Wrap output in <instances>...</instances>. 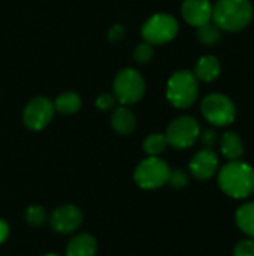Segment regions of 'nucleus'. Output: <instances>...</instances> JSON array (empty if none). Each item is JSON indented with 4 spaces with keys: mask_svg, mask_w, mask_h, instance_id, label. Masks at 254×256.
Wrapping results in <instances>:
<instances>
[{
    "mask_svg": "<svg viewBox=\"0 0 254 256\" xmlns=\"http://www.w3.org/2000/svg\"><path fill=\"white\" fill-rule=\"evenodd\" d=\"M199 94V84L193 72L178 70L175 72L166 86V98L172 106L178 110L190 108Z\"/></svg>",
    "mask_w": 254,
    "mask_h": 256,
    "instance_id": "7ed1b4c3",
    "label": "nucleus"
},
{
    "mask_svg": "<svg viewBox=\"0 0 254 256\" xmlns=\"http://www.w3.org/2000/svg\"><path fill=\"white\" fill-rule=\"evenodd\" d=\"M114 104H115V98L112 94H100L96 100V106L102 111H108L111 108H114Z\"/></svg>",
    "mask_w": 254,
    "mask_h": 256,
    "instance_id": "a878e982",
    "label": "nucleus"
},
{
    "mask_svg": "<svg viewBox=\"0 0 254 256\" xmlns=\"http://www.w3.org/2000/svg\"><path fill=\"white\" fill-rule=\"evenodd\" d=\"M112 128L117 134L120 135H129L135 130L136 128V118L133 116L132 111H129L127 108L121 106L117 108L112 114Z\"/></svg>",
    "mask_w": 254,
    "mask_h": 256,
    "instance_id": "f3484780",
    "label": "nucleus"
},
{
    "mask_svg": "<svg viewBox=\"0 0 254 256\" xmlns=\"http://www.w3.org/2000/svg\"><path fill=\"white\" fill-rule=\"evenodd\" d=\"M198 39L204 45H216L222 39V30L213 21H210L198 27Z\"/></svg>",
    "mask_w": 254,
    "mask_h": 256,
    "instance_id": "6ab92c4d",
    "label": "nucleus"
},
{
    "mask_svg": "<svg viewBox=\"0 0 254 256\" xmlns=\"http://www.w3.org/2000/svg\"><path fill=\"white\" fill-rule=\"evenodd\" d=\"M96 250V240L88 234H79L70 240L66 249V256H94Z\"/></svg>",
    "mask_w": 254,
    "mask_h": 256,
    "instance_id": "2eb2a0df",
    "label": "nucleus"
},
{
    "mask_svg": "<svg viewBox=\"0 0 254 256\" xmlns=\"http://www.w3.org/2000/svg\"><path fill=\"white\" fill-rule=\"evenodd\" d=\"M220 152H222L223 158L228 159L229 162L241 160V158L244 154L243 138L234 130H229V132L223 134V136L220 140Z\"/></svg>",
    "mask_w": 254,
    "mask_h": 256,
    "instance_id": "4468645a",
    "label": "nucleus"
},
{
    "mask_svg": "<svg viewBox=\"0 0 254 256\" xmlns=\"http://www.w3.org/2000/svg\"><path fill=\"white\" fill-rule=\"evenodd\" d=\"M183 18L193 27H201L211 21L213 4L210 0H184L181 6Z\"/></svg>",
    "mask_w": 254,
    "mask_h": 256,
    "instance_id": "f8f14e48",
    "label": "nucleus"
},
{
    "mask_svg": "<svg viewBox=\"0 0 254 256\" xmlns=\"http://www.w3.org/2000/svg\"><path fill=\"white\" fill-rule=\"evenodd\" d=\"M253 20L250 0H217L213 4L211 21L225 32H241Z\"/></svg>",
    "mask_w": 254,
    "mask_h": 256,
    "instance_id": "f03ea898",
    "label": "nucleus"
},
{
    "mask_svg": "<svg viewBox=\"0 0 254 256\" xmlns=\"http://www.w3.org/2000/svg\"><path fill=\"white\" fill-rule=\"evenodd\" d=\"M201 112L208 123L217 128L232 124L237 117L235 104L222 93H211L205 96L201 104Z\"/></svg>",
    "mask_w": 254,
    "mask_h": 256,
    "instance_id": "20e7f679",
    "label": "nucleus"
},
{
    "mask_svg": "<svg viewBox=\"0 0 254 256\" xmlns=\"http://www.w3.org/2000/svg\"><path fill=\"white\" fill-rule=\"evenodd\" d=\"M235 224L238 230L249 238L254 240V201L244 202L235 213Z\"/></svg>",
    "mask_w": 254,
    "mask_h": 256,
    "instance_id": "dca6fc26",
    "label": "nucleus"
},
{
    "mask_svg": "<svg viewBox=\"0 0 254 256\" xmlns=\"http://www.w3.org/2000/svg\"><path fill=\"white\" fill-rule=\"evenodd\" d=\"M168 147L166 136L162 134H153L144 141V152L148 156H159L162 154Z\"/></svg>",
    "mask_w": 254,
    "mask_h": 256,
    "instance_id": "aec40b11",
    "label": "nucleus"
},
{
    "mask_svg": "<svg viewBox=\"0 0 254 256\" xmlns=\"http://www.w3.org/2000/svg\"><path fill=\"white\" fill-rule=\"evenodd\" d=\"M82 222V213L75 206H63L54 210L49 224L51 228L58 234H70L79 228Z\"/></svg>",
    "mask_w": 254,
    "mask_h": 256,
    "instance_id": "9b49d317",
    "label": "nucleus"
},
{
    "mask_svg": "<svg viewBox=\"0 0 254 256\" xmlns=\"http://www.w3.org/2000/svg\"><path fill=\"white\" fill-rule=\"evenodd\" d=\"M201 134V126L196 118L190 116H183L175 118L166 129V141L168 146L177 150L190 148L198 140Z\"/></svg>",
    "mask_w": 254,
    "mask_h": 256,
    "instance_id": "423d86ee",
    "label": "nucleus"
},
{
    "mask_svg": "<svg viewBox=\"0 0 254 256\" xmlns=\"http://www.w3.org/2000/svg\"><path fill=\"white\" fill-rule=\"evenodd\" d=\"M232 256H254V240L253 238H244L238 242L232 250Z\"/></svg>",
    "mask_w": 254,
    "mask_h": 256,
    "instance_id": "4be33fe9",
    "label": "nucleus"
},
{
    "mask_svg": "<svg viewBox=\"0 0 254 256\" xmlns=\"http://www.w3.org/2000/svg\"><path fill=\"white\" fill-rule=\"evenodd\" d=\"M168 183H169L174 189H183V188H186V186H187V183H189V177H187V174H186L184 171H181V170H175V171H171Z\"/></svg>",
    "mask_w": 254,
    "mask_h": 256,
    "instance_id": "5701e85b",
    "label": "nucleus"
},
{
    "mask_svg": "<svg viewBox=\"0 0 254 256\" xmlns=\"http://www.w3.org/2000/svg\"><path fill=\"white\" fill-rule=\"evenodd\" d=\"M220 70H222V64H220L217 57H214V56H204V57H201L196 62L193 75L196 76L198 81L213 82L214 80L219 78Z\"/></svg>",
    "mask_w": 254,
    "mask_h": 256,
    "instance_id": "ddd939ff",
    "label": "nucleus"
},
{
    "mask_svg": "<svg viewBox=\"0 0 254 256\" xmlns=\"http://www.w3.org/2000/svg\"><path fill=\"white\" fill-rule=\"evenodd\" d=\"M153 54H154V52H153V48H151L150 44H141V45L136 48V51H135V58H136L139 63H147V62L151 60Z\"/></svg>",
    "mask_w": 254,
    "mask_h": 256,
    "instance_id": "393cba45",
    "label": "nucleus"
},
{
    "mask_svg": "<svg viewBox=\"0 0 254 256\" xmlns=\"http://www.w3.org/2000/svg\"><path fill=\"white\" fill-rule=\"evenodd\" d=\"M199 140H201L204 148H213L217 144L219 136H217V132L214 129H205V130H201Z\"/></svg>",
    "mask_w": 254,
    "mask_h": 256,
    "instance_id": "b1692460",
    "label": "nucleus"
},
{
    "mask_svg": "<svg viewBox=\"0 0 254 256\" xmlns=\"http://www.w3.org/2000/svg\"><path fill=\"white\" fill-rule=\"evenodd\" d=\"M178 33V22L172 15L156 14L142 26V38L150 45H162L172 40Z\"/></svg>",
    "mask_w": 254,
    "mask_h": 256,
    "instance_id": "6e6552de",
    "label": "nucleus"
},
{
    "mask_svg": "<svg viewBox=\"0 0 254 256\" xmlns=\"http://www.w3.org/2000/svg\"><path fill=\"white\" fill-rule=\"evenodd\" d=\"M145 92V81L135 69L121 70L114 81V98L121 105L136 104Z\"/></svg>",
    "mask_w": 254,
    "mask_h": 256,
    "instance_id": "0eeeda50",
    "label": "nucleus"
},
{
    "mask_svg": "<svg viewBox=\"0 0 254 256\" xmlns=\"http://www.w3.org/2000/svg\"><path fill=\"white\" fill-rule=\"evenodd\" d=\"M7 236H9V226L4 220H0V244L6 242Z\"/></svg>",
    "mask_w": 254,
    "mask_h": 256,
    "instance_id": "bb28decb",
    "label": "nucleus"
},
{
    "mask_svg": "<svg viewBox=\"0 0 254 256\" xmlns=\"http://www.w3.org/2000/svg\"><path fill=\"white\" fill-rule=\"evenodd\" d=\"M46 219V212L40 206H31L25 212V220L31 226H40Z\"/></svg>",
    "mask_w": 254,
    "mask_h": 256,
    "instance_id": "412c9836",
    "label": "nucleus"
},
{
    "mask_svg": "<svg viewBox=\"0 0 254 256\" xmlns=\"http://www.w3.org/2000/svg\"><path fill=\"white\" fill-rule=\"evenodd\" d=\"M171 168L157 156H150L142 160L135 170V182L145 190H154L165 186L169 180Z\"/></svg>",
    "mask_w": 254,
    "mask_h": 256,
    "instance_id": "39448f33",
    "label": "nucleus"
},
{
    "mask_svg": "<svg viewBox=\"0 0 254 256\" xmlns=\"http://www.w3.org/2000/svg\"><path fill=\"white\" fill-rule=\"evenodd\" d=\"M123 33H124V30H123L120 26H117V27H114V28L111 30V33H109V38H111L112 40H115V39H120V38H123Z\"/></svg>",
    "mask_w": 254,
    "mask_h": 256,
    "instance_id": "cd10ccee",
    "label": "nucleus"
},
{
    "mask_svg": "<svg viewBox=\"0 0 254 256\" xmlns=\"http://www.w3.org/2000/svg\"><path fill=\"white\" fill-rule=\"evenodd\" d=\"M54 108L63 114H75L81 108V99L76 93H63L55 99Z\"/></svg>",
    "mask_w": 254,
    "mask_h": 256,
    "instance_id": "a211bd4d",
    "label": "nucleus"
},
{
    "mask_svg": "<svg viewBox=\"0 0 254 256\" xmlns=\"http://www.w3.org/2000/svg\"><path fill=\"white\" fill-rule=\"evenodd\" d=\"M54 104L45 98L33 99L24 110V123L31 130H42L54 117Z\"/></svg>",
    "mask_w": 254,
    "mask_h": 256,
    "instance_id": "1a4fd4ad",
    "label": "nucleus"
},
{
    "mask_svg": "<svg viewBox=\"0 0 254 256\" xmlns=\"http://www.w3.org/2000/svg\"><path fill=\"white\" fill-rule=\"evenodd\" d=\"M220 190L232 200H247L254 194V168L243 160H232L217 171Z\"/></svg>",
    "mask_w": 254,
    "mask_h": 256,
    "instance_id": "f257e3e1",
    "label": "nucleus"
},
{
    "mask_svg": "<svg viewBox=\"0 0 254 256\" xmlns=\"http://www.w3.org/2000/svg\"><path fill=\"white\" fill-rule=\"evenodd\" d=\"M45 256H57V255H45Z\"/></svg>",
    "mask_w": 254,
    "mask_h": 256,
    "instance_id": "c85d7f7f",
    "label": "nucleus"
},
{
    "mask_svg": "<svg viewBox=\"0 0 254 256\" xmlns=\"http://www.w3.org/2000/svg\"><path fill=\"white\" fill-rule=\"evenodd\" d=\"M189 170L196 180H210L219 171V156L211 148H202L192 158Z\"/></svg>",
    "mask_w": 254,
    "mask_h": 256,
    "instance_id": "9d476101",
    "label": "nucleus"
}]
</instances>
